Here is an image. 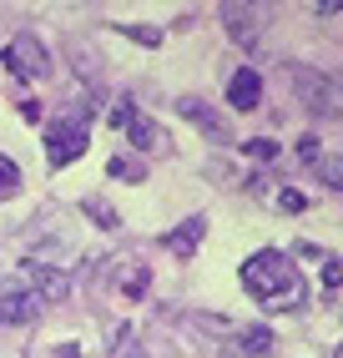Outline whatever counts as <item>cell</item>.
Wrapping results in <instances>:
<instances>
[{
	"label": "cell",
	"instance_id": "cell-1",
	"mask_svg": "<svg viewBox=\"0 0 343 358\" xmlns=\"http://www.w3.org/2000/svg\"><path fill=\"white\" fill-rule=\"evenodd\" d=\"M242 288H248L267 313H293V308L308 303V282L298 273V262L278 248H258L242 262Z\"/></svg>",
	"mask_w": 343,
	"mask_h": 358
},
{
	"label": "cell",
	"instance_id": "cell-2",
	"mask_svg": "<svg viewBox=\"0 0 343 358\" xmlns=\"http://www.w3.org/2000/svg\"><path fill=\"white\" fill-rule=\"evenodd\" d=\"M288 86L298 91V101L318 116L343 111V76H328V71H313V66H288Z\"/></svg>",
	"mask_w": 343,
	"mask_h": 358
},
{
	"label": "cell",
	"instance_id": "cell-3",
	"mask_svg": "<svg viewBox=\"0 0 343 358\" xmlns=\"http://www.w3.org/2000/svg\"><path fill=\"white\" fill-rule=\"evenodd\" d=\"M86 147H91L86 116H61V122H51V131H46V162L51 166H71Z\"/></svg>",
	"mask_w": 343,
	"mask_h": 358
},
{
	"label": "cell",
	"instance_id": "cell-4",
	"mask_svg": "<svg viewBox=\"0 0 343 358\" xmlns=\"http://www.w3.org/2000/svg\"><path fill=\"white\" fill-rule=\"evenodd\" d=\"M0 61H6L10 76H20V81H46L51 76V56H46V45L36 36H10L6 51H0Z\"/></svg>",
	"mask_w": 343,
	"mask_h": 358
},
{
	"label": "cell",
	"instance_id": "cell-5",
	"mask_svg": "<svg viewBox=\"0 0 343 358\" xmlns=\"http://www.w3.org/2000/svg\"><path fill=\"white\" fill-rule=\"evenodd\" d=\"M41 313L36 293L20 282V273H0V328H20Z\"/></svg>",
	"mask_w": 343,
	"mask_h": 358
},
{
	"label": "cell",
	"instance_id": "cell-6",
	"mask_svg": "<svg viewBox=\"0 0 343 358\" xmlns=\"http://www.w3.org/2000/svg\"><path fill=\"white\" fill-rule=\"evenodd\" d=\"M20 282L36 293V303L46 308V303H66L71 298V278L61 273V268H51V262H41V257H31V262H20Z\"/></svg>",
	"mask_w": 343,
	"mask_h": 358
},
{
	"label": "cell",
	"instance_id": "cell-7",
	"mask_svg": "<svg viewBox=\"0 0 343 358\" xmlns=\"http://www.w3.org/2000/svg\"><path fill=\"white\" fill-rule=\"evenodd\" d=\"M111 122H116L121 131L132 136V147H136V152H162V147H167L162 127H157V122H152V116H146V111H136L132 101H121V106L111 111Z\"/></svg>",
	"mask_w": 343,
	"mask_h": 358
},
{
	"label": "cell",
	"instance_id": "cell-8",
	"mask_svg": "<svg viewBox=\"0 0 343 358\" xmlns=\"http://www.w3.org/2000/svg\"><path fill=\"white\" fill-rule=\"evenodd\" d=\"M223 26H227V36H232L237 45H248V51H253V45L262 41V10L227 0V6H223Z\"/></svg>",
	"mask_w": 343,
	"mask_h": 358
},
{
	"label": "cell",
	"instance_id": "cell-9",
	"mask_svg": "<svg viewBox=\"0 0 343 358\" xmlns=\"http://www.w3.org/2000/svg\"><path fill=\"white\" fill-rule=\"evenodd\" d=\"M177 111H182V116H187V122H192V127H197V131L207 136V141H232V131H227V122H223V116H217L212 106H202L197 96H182V101H177Z\"/></svg>",
	"mask_w": 343,
	"mask_h": 358
},
{
	"label": "cell",
	"instance_id": "cell-10",
	"mask_svg": "<svg viewBox=\"0 0 343 358\" xmlns=\"http://www.w3.org/2000/svg\"><path fill=\"white\" fill-rule=\"evenodd\" d=\"M227 101H232L237 111H253V106H262V76H258L253 66L232 71V81H227Z\"/></svg>",
	"mask_w": 343,
	"mask_h": 358
},
{
	"label": "cell",
	"instance_id": "cell-11",
	"mask_svg": "<svg viewBox=\"0 0 343 358\" xmlns=\"http://www.w3.org/2000/svg\"><path fill=\"white\" fill-rule=\"evenodd\" d=\"M202 232H207V217H187L182 227H172L167 232V248H172V257H192V252H197V243H202Z\"/></svg>",
	"mask_w": 343,
	"mask_h": 358
},
{
	"label": "cell",
	"instance_id": "cell-12",
	"mask_svg": "<svg viewBox=\"0 0 343 358\" xmlns=\"http://www.w3.org/2000/svg\"><path fill=\"white\" fill-rule=\"evenodd\" d=\"M232 358H273V333L267 328H242L232 338Z\"/></svg>",
	"mask_w": 343,
	"mask_h": 358
},
{
	"label": "cell",
	"instance_id": "cell-13",
	"mask_svg": "<svg viewBox=\"0 0 343 358\" xmlns=\"http://www.w3.org/2000/svg\"><path fill=\"white\" fill-rule=\"evenodd\" d=\"M121 293H127V298H141L146 293V282H152V273H146V262H132V268H121Z\"/></svg>",
	"mask_w": 343,
	"mask_h": 358
},
{
	"label": "cell",
	"instance_id": "cell-14",
	"mask_svg": "<svg viewBox=\"0 0 343 358\" xmlns=\"http://www.w3.org/2000/svg\"><path fill=\"white\" fill-rule=\"evenodd\" d=\"M20 192V166L6 157V152H0V202H10Z\"/></svg>",
	"mask_w": 343,
	"mask_h": 358
},
{
	"label": "cell",
	"instance_id": "cell-15",
	"mask_svg": "<svg viewBox=\"0 0 343 358\" xmlns=\"http://www.w3.org/2000/svg\"><path fill=\"white\" fill-rule=\"evenodd\" d=\"M86 217H96V227H106V232L121 227V217L111 212V202H102V197H86Z\"/></svg>",
	"mask_w": 343,
	"mask_h": 358
},
{
	"label": "cell",
	"instance_id": "cell-16",
	"mask_svg": "<svg viewBox=\"0 0 343 358\" xmlns=\"http://www.w3.org/2000/svg\"><path fill=\"white\" fill-rule=\"evenodd\" d=\"M106 172H111V177H132V182H141V177H146V166H141V162H127V157H111Z\"/></svg>",
	"mask_w": 343,
	"mask_h": 358
},
{
	"label": "cell",
	"instance_id": "cell-17",
	"mask_svg": "<svg viewBox=\"0 0 343 358\" xmlns=\"http://www.w3.org/2000/svg\"><path fill=\"white\" fill-rule=\"evenodd\" d=\"M278 207H283V212H303L308 197H303V192H293V187H283V192H278Z\"/></svg>",
	"mask_w": 343,
	"mask_h": 358
},
{
	"label": "cell",
	"instance_id": "cell-18",
	"mask_svg": "<svg viewBox=\"0 0 343 358\" xmlns=\"http://www.w3.org/2000/svg\"><path fill=\"white\" fill-rule=\"evenodd\" d=\"M248 152H253L258 162H273V157H278V141H267V136H258V141H248Z\"/></svg>",
	"mask_w": 343,
	"mask_h": 358
},
{
	"label": "cell",
	"instance_id": "cell-19",
	"mask_svg": "<svg viewBox=\"0 0 343 358\" xmlns=\"http://www.w3.org/2000/svg\"><path fill=\"white\" fill-rule=\"evenodd\" d=\"M323 177H328V187L343 192V162H323Z\"/></svg>",
	"mask_w": 343,
	"mask_h": 358
},
{
	"label": "cell",
	"instance_id": "cell-20",
	"mask_svg": "<svg viewBox=\"0 0 343 358\" xmlns=\"http://www.w3.org/2000/svg\"><path fill=\"white\" fill-rule=\"evenodd\" d=\"M298 157L303 162H318V136H298Z\"/></svg>",
	"mask_w": 343,
	"mask_h": 358
},
{
	"label": "cell",
	"instance_id": "cell-21",
	"mask_svg": "<svg viewBox=\"0 0 343 358\" xmlns=\"http://www.w3.org/2000/svg\"><path fill=\"white\" fill-rule=\"evenodd\" d=\"M338 282H343V268H338V262H328V268H323V288L333 293V288H338Z\"/></svg>",
	"mask_w": 343,
	"mask_h": 358
},
{
	"label": "cell",
	"instance_id": "cell-22",
	"mask_svg": "<svg viewBox=\"0 0 343 358\" xmlns=\"http://www.w3.org/2000/svg\"><path fill=\"white\" fill-rule=\"evenodd\" d=\"M313 10H318V15H333V10H343V0H318Z\"/></svg>",
	"mask_w": 343,
	"mask_h": 358
},
{
	"label": "cell",
	"instance_id": "cell-23",
	"mask_svg": "<svg viewBox=\"0 0 343 358\" xmlns=\"http://www.w3.org/2000/svg\"><path fill=\"white\" fill-rule=\"evenodd\" d=\"M333 358H343V348H338V353H333Z\"/></svg>",
	"mask_w": 343,
	"mask_h": 358
}]
</instances>
